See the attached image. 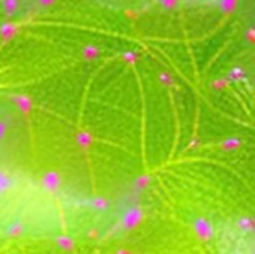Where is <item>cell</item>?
Here are the masks:
<instances>
[{
	"mask_svg": "<svg viewBox=\"0 0 255 254\" xmlns=\"http://www.w3.org/2000/svg\"><path fill=\"white\" fill-rule=\"evenodd\" d=\"M1 132H3V129H1V126H0V136H1Z\"/></svg>",
	"mask_w": 255,
	"mask_h": 254,
	"instance_id": "cell-1",
	"label": "cell"
}]
</instances>
